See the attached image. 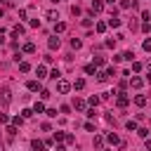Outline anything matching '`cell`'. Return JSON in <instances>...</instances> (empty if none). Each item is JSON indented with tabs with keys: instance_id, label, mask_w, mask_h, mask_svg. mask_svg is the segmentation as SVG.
<instances>
[{
	"instance_id": "obj_1",
	"label": "cell",
	"mask_w": 151,
	"mask_h": 151,
	"mask_svg": "<svg viewBox=\"0 0 151 151\" xmlns=\"http://www.w3.org/2000/svg\"><path fill=\"white\" fill-rule=\"evenodd\" d=\"M69 90H71V83H69V80H64V78H59V80H57V92L66 94Z\"/></svg>"
},
{
	"instance_id": "obj_2",
	"label": "cell",
	"mask_w": 151,
	"mask_h": 151,
	"mask_svg": "<svg viewBox=\"0 0 151 151\" xmlns=\"http://www.w3.org/2000/svg\"><path fill=\"white\" fill-rule=\"evenodd\" d=\"M0 99H3V104H5V106L12 102V92H10V87H3V90H0Z\"/></svg>"
},
{
	"instance_id": "obj_3",
	"label": "cell",
	"mask_w": 151,
	"mask_h": 151,
	"mask_svg": "<svg viewBox=\"0 0 151 151\" xmlns=\"http://www.w3.org/2000/svg\"><path fill=\"white\" fill-rule=\"evenodd\" d=\"M104 10V3H102V0H92V14H99Z\"/></svg>"
},
{
	"instance_id": "obj_4",
	"label": "cell",
	"mask_w": 151,
	"mask_h": 151,
	"mask_svg": "<svg viewBox=\"0 0 151 151\" xmlns=\"http://www.w3.org/2000/svg\"><path fill=\"white\" fill-rule=\"evenodd\" d=\"M45 19H50V21H57V19H59V12H54V10H47V12H45Z\"/></svg>"
},
{
	"instance_id": "obj_5",
	"label": "cell",
	"mask_w": 151,
	"mask_h": 151,
	"mask_svg": "<svg viewBox=\"0 0 151 151\" xmlns=\"http://www.w3.org/2000/svg\"><path fill=\"white\" fill-rule=\"evenodd\" d=\"M73 109H76V111H85V102L76 97V99H73Z\"/></svg>"
},
{
	"instance_id": "obj_6",
	"label": "cell",
	"mask_w": 151,
	"mask_h": 151,
	"mask_svg": "<svg viewBox=\"0 0 151 151\" xmlns=\"http://www.w3.org/2000/svg\"><path fill=\"white\" fill-rule=\"evenodd\" d=\"M106 139H109V144H121V139H118V135H116V132H109V135H106Z\"/></svg>"
},
{
	"instance_id": "obj_7",
	"label": "cell",
	"mask_w": 151,
	"mask_h": 151,
	"mask_svg": "<svg viewBox=\"0 0 151 151\" xmlns=\"http://www.w3.org/2000/svg\"><path fill=\"white\" fill-rule=\"evenodd\" d=\"M130 85L135 87V90H139V87L144 85V80H142V78H132V80H130Z\"/></svg>"
},
{
	"instance_id": "obj_8",
	"label": "cell",
	"mask_w": 151,
	"mask_h": 151,
	"mask_svg": "<svg viewBox=\"0 0 151 151\" xmlns=\"http://www.w3.org/2000/svg\"><path fill=\"white\" fill-rule=\"evenodd\" d=\"M64 31H66V24H64V21L54 24V33H64Z\"/></svg>"
},
{
	"instance_id": "obj_9",
	"label": "cell",
	"mask_w": 151,
	"mask_h": 151,
	"mask_svg": "<svg viewBox=\"0 0 151 151\" xmlns=\"http://www.w3.org/2000/svg\"><path fill=\"white\" fill-rule=\"evenodd\" d=\"M26 87H28L31 92H35V90H40V83H38V80H31V83H28Z\"/></svg>"
},
{
	"instance_id": "obj_10",
	"label": "cell",
	"mask_w": 151,
	"mask_h": 151,
	"mask_svg": "<svg viewBox=\"0 0 151 151\" xmlns=\"http://www.w3.org/2000/svg\"><path fill=\"white\" fill-rule=\"evenodd\" d=\"M135 104H137V106H144V104H146V97H144V94H137V97H135Z\"/></svg>"
},
{
	"instance_id": "obj_11",
	"label": "cell",
	"mask_w": 151,
	"mask_h": 151,
	"mask_svg": "<svg viewBox=\"0 0 151 151\" xmlns=\"http://www.w3.org/2000/svg\"><path fill=\"white\" fill-rule=\"evenodd\" d=\"M116 104H118L121 109H125V106H127V97H125V94H121V97H118V102H116Z\"/></svg>"
},
{
	"instance_id": "obj_12",
	"label": "cell",
	"mask_w": 151,
	"mask_h": 151,
	"mask_svg": "<svg viewBox=\"0 0 151 151\" xmlns=\"http://www.w3.org/2000/svg\"><path fill=\"white\" fill-rule=\"evenodd\" d=\"M35 73H38V78H45V76H47V69H45V66H38Z\"/></svg>"
},
{
	"instance_id": "obj_13",
	"label": "cell",
	"mask_w": 151,
	"mask_h": 151,
	"mask_svg": "<svg viewBox=\"0 0 151 151\" xmlns=\"http://www.w3.org/2000/svg\"><path fill=\"white\" fill-rule=\"evenodd\" d=\"M97 80H99V83L109 80V73H106V71H99V73H97Z\"/></svg>"
},
{
	"instance_id": "obj_14",
	"label": "cell",
	"mask_w": 151,
	"mask_h": 151,
	"mask_svg": "<svg viewBox=\"0 0 151 151\" xmlns=\"http://www.w3.org/2000/svg\"><path fill=\"white\" fill-rule=\"evenodd\" d=\"M109 26H111V28H116V26H121V19H116V17H111V19H109Z\"/></svg>"
},
{
	"instance_id": "obj_15",
	"label": "cell",
	"mask_w": 151,
	"mask_h": 151,
	"mask_svg": "<svg viewBox=\"0 0 151 151\" xmlns=\"http://www.w3.org/2000/svg\"><path fill=\"white\" fill-rule=\"evenodd\" d=\"M50 47H52V50L59 47V38H57V35H54V38H50Z\"/></svg>"
},
{
	"instance_id": "obj_16",
	"label": "cell",
	"mask_w": 151,
	"mask_h": 151,
	"mask_svg": "<svg viewBox=\"0 0 151 151\" xmlns=\"http://www.w3.org/2000/svg\"><path fill=\"white\" fill-rule=\"evenodd\" d=\"M33 14V7H26V10H21V19H28Z\"/></svg>"
},
{
	"instance_id": "obj_17",
	"label": "cell",
	"mask_w": 151,
	"mask_h": 151,
	"mask_svg": "<svg viewBox=\"0 0 151 151\" xmlns=\"http://www.w3.org/2000/svg\"><path fill=\"white\" fill-rule=\"evenodd\" d=\"M24 52L33 54V52H35V45H33V43H26V45H24Z\"/></svg>"
},
{
	"instance_id": "obj_18",
	"label": "cell",
	"mask_w": 151,
	"mask_h": 151,
	"mask_svg": "<svg viewBox=\"0 0 151 151\" xmlns=\"http://www.w3.org/2000/svg\"><path fill=\"white\" fill-rule=\"evenodd\" d=\"M33 111H35V113H43V111H45V106H43V102H35V106H33Z\"/></svg>"
},
{
	"instance_id": "obj_19",
	"label": "cell",
	"mask_w": 151,
	"mask_h": 151,
	"mask_svg": "<svg viewBox=\"0 0 151 151\" xmlns=\"http://www.w3.org/2000/svg\"><path fill=\"white\" fill-rule=\"evenodd\" d=\"M21 33H24V26H19V24H17V26L12 28V35H21Z\"/></svg>"
},
{
	"instance_id": "obj_20",
	"label": "cell",
	"mask_w": 151,
	"mask_h": 151,
	"mask_svg": "<svg viewBox=\"0 0 151 151\" xmlns=\"http://www.w3.org/2000/svg\"><path fill=\"white\" fill-rule=\"evenodd\" d=\"M73 87H76V90H83V87H85V80H83V78H78V80L73 83Z\"/></svg>"
},
{
	"instance_id": "obj_21",
	"label": "cell",
	"mask_w": 151,
	"mask_h": 151,
	"mask_svg": "<svg viewBox=\"0 0 151 151\" xmlns=\"http://www.w3.org/2000/svg\"><path fill=\"white\" fill-rule=\"evenodd\" d=\"M94 146H97V149H102V146H104V137H99V135L94 137Z\"/></svg>"
},
{
	"instance_id": "obj_22",
	"label": "cell",
	"mask_w": 151,
	"mask_h": 151,
	"mask_svg": "<svg viewBox=\"0 0 151 151\" xmlns=\"http://www.w3.org/2000/svg\"><path fill=\"white\" fill-rule=\"evenodd\" d=\"M19 71H24V73L31 71V64H28V62H21V64H19Z\"/></svg>"
},
{
	"instance_id": "obj_23",
	"label": "cell",
	"mask_w": 151,
	"mask_h": 151,
	"mask_svg": "<svg viewBox=\"0 0 151 151\" xmlns=\"http://www.w3.org/2000/svg\"><path fill=\"white\" fill-rule=\"evenodd\" d=\"M80 45H83V43L78 40V38H73V40H71V47H73V50H80Z\"/></svg>"
},
{
	"instance_id": "obj_24",
	"label": "cell",
	"mask_w": 151,
	"mask_h": 151,
	"mask_svg": "<svg viewBox=\"0 0 151 151\" xmlns=\"http://www.w3.org/2000/svg\"><path fill=\"white\" fill-rule=\"evenodd\" d=\"M125 127H127V130H132V132H135V130H137V123H135V121H127V123H125Z\"/></svg>"
},
{
	"instance_id": "obj_25",
	"label": "cell",
	"mask_w": 151,
	"mask_h": 151,
	"mask_svg": "<svg viewBox=\"0 0 151 151\" xmlns=\"http://www.w3.org/2000/svg\"><path fill=\"white\" fill-rule=\"evenodd\" d=\"M137 135H139V137H144V139H146V135H149V130H146V127H137Z\"/></svg>"
},
{
	"instance_id": "obj_26",
	"label": "cell",
	"mask_w": 151,
	"mask_h": 151,
	"mask_svg": "<svg viewBox=\"0 0 151 151\" xmlns=\"http://www.w3.org/2000/svg\"><path fill=\"white\" fill-rule=\"evenodd\" d=\"M71 14L78 17V14H80V7H78V5H71Z\"/></svg>"
},
{
	"instance_id": "obj_27",
	"label": "cell",
	"mask_w": 151,
	"mask_h": 151,
	"mask_svg": "<svg viewBox=\"0 0 151 151\" xmlns=\"http://www.w3.org/2000/svg\"><path fill=\"white\" fill-rule=\"evenodd\" d=\"M33 151H45V146L40 142H33Z\"/></svg>"
},
{
	"instance_id": "obj_28",
	"label": "cell",
	"mask_w": 151,
	"mask_h": 151,
	"mask_svg": "<svg viewBox=\"0 0 151 151\" xmlns=\"http://www.w3.org/2000/svg\"><path fill=\"white\" fill-rule=\"evenodd\" d=\"M104 31H106V24L99 21V24H97V33H104Z\"/></svg>"
},
{
	"instance_id": "obj_29",
	"label": "cell",
	"mask_w": 151,
	"mask_h": 151,
	"mask_svg": "<svg viewBox=\"0 0 151 151\" xmlns=\"http://www.w3.org/2000/svg\"><path fill=\"white\" fill-rule=\"evenodd\" d=\"M132 57H135V54H132V52H123V59H127V62H132Z\"/></svg>"
},
{
	"instance_id": "obj_30",
	"label": "cell",
	"mask_w": 151,
	"mask_h": 151,
	"mask_svg": "<svg viewBox=\"0 0 151 151\" xmlns=\"http://www.w3.org/2000/svg\"><path fill=\"white\" fill-rule=\"evenodd\" d=\"M31 116H33V111H31V109H26V111L21 113V118H31Z\"/></svg>"
},
{
	"instance_id": "obj_31",
	"label": "cell",
	"mask_w": 151,
	"mask_h": 151,
	"mask_svg": "<svg viewBox=\"0 0 151 151\" xmlns=\"http://www.w3.org/2000/svg\"><path fill=\"white\" fill-rule=\"evenodd\" d=\"M85 73H94V64H87L85 66Z\"/></svg>"
},
{
	"instance_id": "obj_32",
	"label": "cell",
	"mask_w": 151,
	"mask_h": 151,
	"mask_svg": "<svg viewBox=\"0 0 151 151\" xmlns=\"http://www.w3.org/2000/svg\"><path fill=\"white\" fill-rule=\"evenodd\" d=\"M64 139H66V144H73L76 139H73V135H64Z\"/></svg>"
},
{
	"instance_id": "obj_33",
	"label": "cell",
	"mask_w": 151,
	"mask_h": 151,
	"mask_svg": "<svg viewBox=\"0 0 151 151\" xmlns=\"http://www.w3.org/2000/svg\"><path fill=\"white\" fill-rule=\"evenodd\" d=\"M142 47H144L146 52H151V40H144V45H142Z\"/></svg>"
},
{
	"instance_id": "obj_34",
	"label": "cell",
	"mask_w": 151,
	"mask_h": 151,
	"mask_svg": "<svg viewBox=\"0 0 151 151\" xmlns=\"http://www.w3.org/2000/svg\"><path fill=\"white\" fill-rule=\"evenodd\" d=\"M144 146H146L149 151H151V139H146V142H144Z\"/></svg>"
},
{
	"instance_id": "obj_35",
	"label": "cell",
	"mask_w": 151,
	"mask_h": 151,
	"mask_svg": "<svg viewBox=\"0 0 151 151\" xmlns=\"http://www.w3.org/2000/svg\"><path fill=\"white\" fill-rule=\"evenodd\" d=\"M0 45H5V35L3 33H0Z\"/></svg>"
},
{
	"instance_id": "obj_36",
	"label": "cell",
	"mask_w": 151,
	"mask_h": 151,
	"mask_svg": "<svg viewBox=\"0 0 151 151\" xmlns=\"http://www.w3.org/2000/svg\"><path fill=\"white\" fill-rule=\"evenodd\" d=\"M146 69H149V73H151V62H149V64H146Z\"/></svg>"
},
{
	"instance_id": "obj_37",
	"label": "cell",
	"mask_w": 151,
	"mask_h": 151,
	"mask_svg": "<svg viewBox=\"0 0 151 151\" xmlns=\"http://www.w3.org/2000/svg\"><path fill=\"white\" fill-rule=\"evenodd\" d=\"M52 3H59V0H52Z\"/></svg>"
},
{
	"instance_id": "obj_38",
	"label": "cell",
	"mask_w": 151,
	"mask_h": 151,
	"mask_svg": "<svg viewBox=\"0 0 151 151\" xmlns=\"http://www.w3.org/2000/svg\"><path fill=\"white\" fill-rule=\"evenodd\" d=\"M106 3H113V0H106Z\"/></svg>"
}]
</instances>
